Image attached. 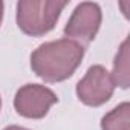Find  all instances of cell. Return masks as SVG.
Masks as SVG:
<instances>
[{
	"label": "cell",
	"instance_id": "obj_1",
	"mask_svg": "<svg viewBox=\"0 0 130 130\" xmlns=\"http://www.w3.org/2000/svg\"><path fill=\"white\" fill-rule=\"evenodd\" d=\"M84 52L81 44L69 38L46 41L31 54V69L46 83H61L75 74Z\"/></svg>",
	"mask_w": 130,
	"mask_h": 130
},
{
	"label": "cell",
	"instance_id": "obj_2",
	"mask_svg": "<svg viewBox=\"0 0 130 130\" xmlns=\"http://www.w3.org/2000/svg\"><path fill=\"white\" fill-rule=\"evenodd\" d=\"M68 2L58 0H20L17 3V26L29 37H43L51 32Z\"/></svg>",
	"mask_w": 130,
	"mask_h": 130
},
{
	"label": "cell",
	"instance_id": "obj_3",
	"mask_svg": "<svg viewBox=\"0 0 130 130\" xmlns=\"http://www.w3.org/2000/svg\"><path fill=\"white\" fill-rule=\"evenodd\" d=\"M101 20L103 12L100 5L93 2H83L74 9L71 19L68 20L64 26V35L84 47L96 37Z\"/></svg>",
	"mask_w": 130,
	"mask_h": 130
},
{
	"label": "cell",
	"instance_id": "obj_4",
	"mask_svg": "<svg viewBox=\"0 0 130 130\" xmlns=\"http://www.w3.org/2000/svg\"><path fill=\"white\" fill-rule=\"evenodd\" d=\"M115 90V83L110 72L101 66L95 64L90 66L86 75L77 84V96L78 100L89 107H100L106 104Z\"/></svg>",
	"mask_w": 130,
	"mask_h": 130
},
{
	"label": "cell",
	"instance_id": "obj_5",
	"mask_svg": "<svg viewBox=\"0 0 130 130\" xmlns=\"http://www.w3.org/2000/svg\"><path fill=\"white\" fill-rule=\"evenodd\" d=\"M55 103H58L55 92L41 84H25L14 96L15 112L28 119L44 118Z\"/></svg>",
	"mask_w": 130,
	"mask_h": 130
},
{
	"label": "cell",
	"instance_id": "obj_6",
	"mask_svg": "<svg viewBox=\"0 0 130 130\" xmlns=\"http://www.w3.org/2000/svg\"><path fill=\"white\" fill-rule=\"evenodd\" d=\"M115 83V87L119 86L121 89H127L130 86V74H128V38H125L115 57L113 61V72L110 74Z\"/></svg>",
	"mask_w": 130,
	"mask_h": 130
},
{
	"label": "cell",
	"instance_id": "obj_7",
	"mask_svg": "<svg viewBox=\"0 0 130 130\" xmlns=\"http://www.w3.org/2000/svg\"><path fill=\"white\" fill-rule=\"evenodd\" d=\"M101 130H130V104H118L101 119Z\"/></svg>",
	"mask_w": 130,
	"mask_h": 130
},
{
	"label": "cell",
	"instance_id": "obj_8",
	"mask_svg": "<svg viewBox=\"0 0 130 130\" xmlns=\"http://www.w3.org/2000/svg\"><path fill=\"white\" fill-rule=\"evenodd\" d=\"M3 130H29V128H25V127H20V125H8V127H5Z\"/></svg>",
	"mask_w": 130,
	"mask_h": 130
},
{
	"label": "cell",
	"instance_id": "obj_9",
	"mask_svg": "<svg viewBox=\"0 0 130 130\" xmlns=\"http://www.w3.org/2000/svg\"><path fill=\"white\" fill-rule=\"evenodd\" d=\"M3 8H5V5H3L2 0H0V25H2V20H3Z\"/></svg>",
	"mask_w": 130,
	"mask_h": 130
},
{
	"label": "cell",
	"instance_id": "obj_10",
	"mask_svg": "<svg viewBox=\"0 0 130 130\" xmlns=\"http://www.w3.org/2000/svg\"><path fill=\"white\" fill-rule=\"evenodd\" d=\"M0 107H2V98H0Z\"/></svg>",
	"mask_w": 130,
	"mask_h": 130
}]
</instances>
